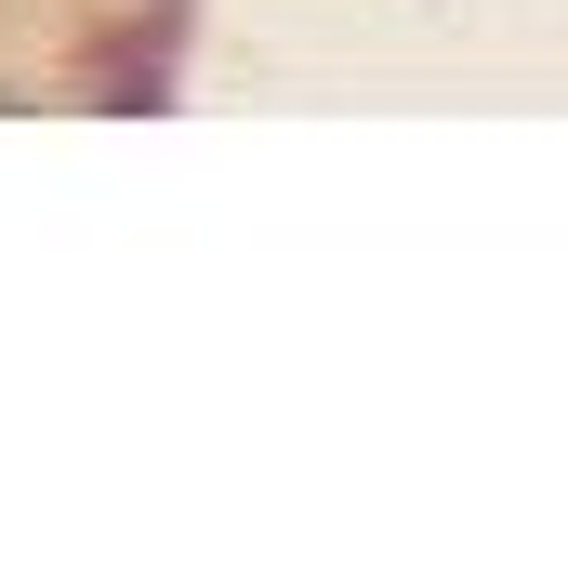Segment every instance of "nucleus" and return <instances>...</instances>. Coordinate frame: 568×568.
Wrapping results in <instances>:
<instances>
[]
</instances>
